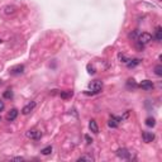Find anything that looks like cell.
<instances>
[{
	"label": "cell",
	"instance_id": "24",
	"mask_svg": "<svg viewBox=\"0 0 162 162\" xmlns=\"http://www.w3.org/2000/svg\"><path fill=\"white\" fill-rule=\"evenodd\" d=\"M87 72L92 75V74H95L96 71H95V68H94V66H92V65H87Z\"/></svg>",
	"mask_w": 162,
	"mask_h": 162
},
{
	"label": "cell",
	"instance_id": "6",
	"mask_svg": "<svg viewBox=\"0 0 162 162\" xmlns=\"http://www.w3.org/2000/svg\"><path fill=\"white\" fill-rule=\"evenodd\" d=\"M122 122V118H119V117H114V115H111L110 119H109V122H108V124H109V127H111V128H117L119 123Z\"/></svg>",
	"mask_w": 162,
	"mask_h": 162
},
{
	"label": "cell",
	"instance_id": "7",
	"mask_svg": "<svg viewBox=\"0 0 162 162\" xmlns=\"http://www.w3.org/2000/svg\"><path fill=\"white\" fill-rule=\"evenodd\" d=\"M117 154L120 158H124V160H128V158H131V152L127 150V148H120V150L117 151Z\"/></svg>",
	"mask_w": 162,
	"mask_h": 162
},
{
	"label": "cell",
	"instance_id": "20",
	"mask_svg": "<svg viewBox=\"0 0 162 162\" xmlns=\"http://www.w3.org/2000/svg\"><path fill=\"white\" fill-rule=\"evenodd\" d=\"M154 74L157 76H162V66L161 65H157L156 67H154Z\"/></svg>",
	"mask_w": 162,
	"mask_h": 162
},
{
	"label": "cell",
	"instance_id": "19",
	"mask_svg": "<svg viewBox=\"0 0 162 162\" xmlns=\"http://www.w3.org/2000/svg\"><path fill=\"white\" fill-rule=\"evenodd\" d=\"M77 161H89V162H92V161H94V157H91V156H81V157H79Z\"/></svg>",
	"mask_w": 162,
	"mask_h": 162
},
{
	"label": "cell",
	"instance_id": "11",
	"mask_svg": "<svg viewBox=\"0 0 162 162\" xmlns=\"http://www.w3.org/2000/svg\"><path fill=\"white\" fill-rule=\"evenodd\" d=\"M16 117H18V110H16V109H12L8 113V115H6V120L12 122V120H14Z\"/></svg>",
	"mask_w": 162,
	"mask_h": 162
},
{
	"label": "cell",
	"instance_id": "8",
	"mask_svg": "<svg viewBox=\"0 0 162 162\" xmlns=\"http://www.w3.org/2000/svg\"><path fill=\"white\" fill-rule=\"evenodd\" d=\"M142 138H143V141L146 143H151V142L154 141V134L152 132H143L142 133Z\"/></svg>",
	"mask_w": 162,
	"mask_h": 162
},
{
	"label": "cell",
	"instance_id": "9",
	"mask_svg": "<svg viewBox=\"0 0 162 162\" xmlns=\"http://www.w3.org/2000/svg\"><path fill=\"white\" fill-rule=\"evenodd\" d=\"M34 108H36V103H34V101H32V103H29L28 105H25V107L22 109V113L24 115H28Z\"/></svg>",
	"mask_w": 162,
	"mask_h": 162
},
{
	"label": "cell",
	"instance_id": "22",
	"mask_svg": "<svg viewBox=\"0 0 162 162\" xmlns=\"http://www.w3.org/2000/svg\"><path fill=\"white\" fill-rule=\"evenodd\" d=\"M129 38H131V39H135V41H137V38H138V33H137V31H133L132 33H129Z\"/></svg>",
	"mask_w": 162,
	"mask_h": 162
},
{
	"label": "cell",
	"instance_id": "15",
	"mask_svg": "<svg viewBox=\"0 0 162 162\" xmlns=\"http://www.w3.org/2000/svg\"><path fill=\"white\" fill-rule=\"evenodd\" d=\"M59 96H61L62 99H68V98L72 96V91H70V90L61 91V92H59Z\"/></svg>",
	"mask_w": 162,
	"mask_h": 162
},
{
	"label": "cell",
	"instance_id": "4",
	"mask_svg": "<svg viewBox=\"0 0 162 162\" xmlns=\"http://www.w3.org/2000/svg\"><path fill=\"white\" fill-rule=\"evenodd\" d=\"M10 75H21L24 72V66L23 65H16V66H13V67L9 70Z\"/></svg>",
	"mask_w": 162,
	"mask_h": 162
},
{
	"label": "cell",
	"instance_id": "16",
	"mask_svg": "<svg viewBox=\"0 0 162 162\" xmlns=\"http://www.w3.org/2000/svg\"><path fill=\"white\" fill-rule=\"evenodd\" d=\"M146 125L147 127H154L156 125V120L153 118H147L146 119Z\"/></svg>",
	"mask_w": 162,
	"mask_h": 162
},
{
	"label": "cell",
	"instance_id": "18",
	"mask_svg": "<svg viewBox=\"0 0 162 162\" xmlns=\"http://www.w3.org/2000/svg\"><path fill=\"white\" fill-rule=\"evenodd\" d=\"M127 86H128V87H133V89H134V87H137L138 85H137V82H135V81L133 80V79H129V80L127 81Z\"/></svg>",
	"mask_w": 162,
	"mask_h": 162
},
{
	"label": "cell",
	"instance_id": "5",
	"mask_svg": "<svg viewBox=\"0 0 162 162\" xmlns=\"http://www.w3.org/2000/svg\"><path fill=\"white\" fill-rule=\"evenodd\" d=\"M139 87L143 89V90H146V91H150V90L153 89V82H152L151 80H143L139 84Z\"/></svg>",
	"mask_w": 162,
	"mask_h": 162
},
{
	"label": "cell",
	"instance_id": "28",
	"mask_svg": "<svg viewBox=\"0 0 162 162\" xmlns=\"http://www.w3.org/2000/svg\"><path fill=\"white\" fill-rule=\"evenodd\" d=\"M0 119H1V118H0Z\"/></svg>",
	"mask_w": 162,
	"mask_h": 162
},
{
	"label": "cell",
	"instance_id": "2",
	"mask_svg": "<svg viewBox=\"0 0 162 162\" xmlns=\"http://www.w3.org/2000/svg\"><path fill=\"white\" fill-rule=\"evenodd\" d=\"M137 41L139 42L141 44H147L152 41V34H150L148 32H142L141 34H138Z\"/></svg>",
	"mask_w": 162,
	"mask_h": 162
},
{
	"label": "cell",
	"instance_id": "23",
	"mask_svg": "<svg viewBox=\"0 0 162 162\" xmlns=\"http://www.w3.org/2000/svg\"><path fill=\"white\" fill-rule=\"evenodd\" d=\"M118 57H119V59H120V62H124V64H127V61L129 59V58H127L124 55H122V53H119Z\"/></svg>",
	"mask_w": 162,
	"mask_h": 162
},
{
	"label": "cell",
	"instance_id": "13",
	"mask_svg": "<svg viewBox=\"0 0 162 162\" xmlns=\"http://www.w3.org/2000/svg\"><path fill=\"white\" fill-rule=\"evenodd\" d=\"M15 10H16L15 6L8 5V6H5V8H4V14H6V15H9V14H14Z\"/></svg>",
	"mask_w": 162,
	"mask_h": 162
},
{
	"label": "cell",
	"instance_id": "12",
	"mask_svg": "<svg viewBox=\"0 0 162 162\" xmlns=\"http://www.w3.org/2000/svg\"><path fill=\"white\" fill-rule=\"evenodd\" d=\"M141 64V59L139 58H134V59H128L127 61V66L129 68L132 67H134V66H137V65H139Z\"/></svg>",
	"mask_w": 162,
	"mask_h": 162
},
{
	"label": "cell",
	"instance_id": "10",
	"mask_svg": "<svg viewBox=\"0 0 162 162\" xmlns=\"http://www.w3.org/2000/svg\"><path fill=\"white\" fill-rule=\"evenodd\" d=\"M89 128H90V131L92 132V133H99V127H98V123L96 120H94V119H91L90 123H89Z\"/></svg>",
	"mask_w": 162,
	"mask_h": 162
},
{
	"label": "cell",
	"instance_id": "26",
	"mask_svg": "<svg viewBox=\"0 0 162 162\" xmlns=\"http://www.w3.org/2000/svg\"><path fill=\"white\" fill-rule=\"evenodd\" d=\"M4 108H5V105H4V103H3V101L0 100V111H3V110H4Z\"/></svg>",
	"mask_w": 162,
	"mask_h": 162
},
{
	"label": "cell",
	"instance_id": "25",
	"mask_svg": "<svg viewBox=\"0 0 162 162\" xmlns=\"http://www.w3.org/2000/svg\"><path fill=\"white\" fill-rule=\"evenodd\" d=\"M85 139H86L87 141V143H91V142H92V139H91V138H90V135H85Z\"/></svg>",
	"mask_w": 162,
	"mask_h": 162
},
{
	"label": "cell",
	"instance_id": "14",
	"mask_svg": "<svg viewBox=\"0 0 162 162\" xmlns=\"http://www.w3.org/2000/svg\"><path fill=\"white\" fill-rule=\"evenodd\" d=\"M154 38H156L157 42H161L162 41V28L161 27H157L156 28V32H154Z\"/></svg>",
	"mask_w": 162,
	"mask_h": 162
},
{
	"label": "cell",
	"instance_id": "21",
	"mask_svg": "<svg viewBox=\"0 0 162 162\" xmlns=\"http://www.w3.org/2000/svg\"><path fill=\"white\" fill-rule=\"evenodd\" d=\"M4 98L5 99H12L13 98V91L12 90H6L4 92Z\"/></svg>",
	"mask_w": 162,
	"mask_h": 162
},
{
	"label": "cell",
	"instance_id": "17",
	"mask_svg": "<svg viewBox=\"0 0 162 162\" xmlns=\"http://www.w3.org/2000/svg\"><path fill=\"white\" fill-rule=\"evenodd\" d=\"M41 152H42V154H44V156H48V154H51V152H52V147L47 146L46 148H43Z\"/></svg>",
	"mask_w": 162,
	"mask_h": 162
},
{
	"label": "cell",
	"instance_id": "1",
	"mask_svg": "<svg viewBox=\"0 0 162 162\" xmlns=\"http://www.w3.org/2000/svg\"><path fill=\"white\" fill-rule=\"evenodd\" d=\"M101 89H103V82L99 80H94L89 84V90L91 91L90 94H99L101 91Z\"/></svg>",
	"mask_w": 162,
	"mask_h": 162
},
{
	"label": "cell",
	"instance_id": "3",
	"mask_svg": "<svg viewBox=\"0 0 162 162\" xmlns=\"http://www.w3.org/2000/svg\"><path fill=\"white\" fill-rule=\"evenodd\" d=\"M27 137H29L31 139L38 141V139H41V137H42V132L38 131L37 128H32V129H29L27 132Z\"/></svg>",
	"mask_w": 162,
	"mask_h": 162
},
{
	"label": "cell",
	"instance_id": "27",
	"mask_svg": "<svg viewBox=\"0 0 162 162\" xmlns=\"http://www.w3.org/2000/svg\"><path fill=\"white\" fill-rule=\"evenodd\" d=\"M158 1H161V0H158Z\"/></svg>",
	"mask_w": 162,
	"mask_h": 162
}]
</instances>
